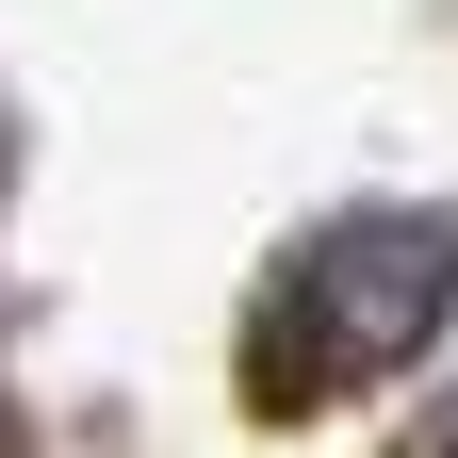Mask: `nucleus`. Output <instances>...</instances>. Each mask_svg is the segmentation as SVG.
I'll list each match as a JSON object with an SVG mask.
<instances>
[{"label":"nucleus","mask_w":458,"mask_h":458,"mask_svg":"<svg viewBox=\"0 0 458 458\" xmlns=\"http://www.w3.org/2000/svg\"><path fill=\"white\" fill-rule=\"evenodd\" d=\"M442 295H458V229H442V213H360V229L311 262V311H327V344H344V377L410 360V344L442 327Z\"/></svg>","instance_id":"1"}]
</instances>
